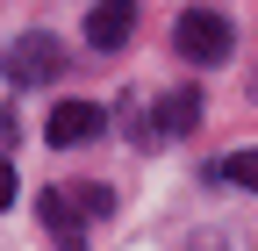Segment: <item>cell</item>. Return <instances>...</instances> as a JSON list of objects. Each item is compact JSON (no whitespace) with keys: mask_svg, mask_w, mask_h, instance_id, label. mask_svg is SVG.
Here are the masks:
<instances>
[{"mask_svg":"<svg viewBox=\"0 0 258 251\" xmlns=\"http://www.w3.org/2000/svg\"><path fill=\"white\" fill-rule=\"evenodd\" d=\"M79 201H86V215H108V208H115L108 186H79Z\"/></svg>","mask_w":258,"mask_h":251,"instance_id":"cell-8","label":"cell"},{"mask_svg":"<svg viewBox=\"0 0 258 251\" xmlns=\"http://www.w3.org/2000/svg\"><path fill=\"white\" fill-rule=\"evenodd\" d=\"M8 201H15V165L0 158V208H8Z\"/></svg>","mask_w":258,"mask_h":251,"instance_id":"cell-9","label":"cell"},{"mask_svg":"<svg viewBox=\"0 0 258 251\" xmlns=\"http://www.w3.org/2000/svg\"><path fill=\"white\" fill-rule=\"evenodd\" d=\"M129 36H137V0H101L86 15V43L93 50H122Z\"/></svg>","mask_w":258,"mask_h":251,"instance_id":"cell-4","label":"cell"},{"mask_svg":"<svg viewBox=\"0 0 258 251\" xmlns=\"http://www.w3.org/2000/svg\"><path fill=\"white\" fill-rule=\"evenodd\" d=\"M194 122H201V93H194V86H179V93H165V101H158L151 137H186Z\"/></svg>","mask_w":258,"mask_h":251,"instance_id":"cell-6","label":"cell"},{"mask_svg":"<svg viewBox=\"0 0 258 251\" xmlns=\"http://www.w3.org/2000/svg\"><path fill=\"white\" fill-rule=\"evenodd\" d=\"M101 130H108V115L93 108V101H57V108H50V122H43V137H50L57 151H72V144L101 137Z\"/></svg>","mask_w":258,"mask_h":251,"instance_id":"cell-3","label":"cell"},{"mask_svg":"<svg viewBox=\"0 0 258 251\" xmlns=\"http://www.w3.org/2000/svg\"><path fill=\"white\" fill-rule=\"evenodd\" d=\"M57 72H64V43L43 36V29L8 50V79H15V86H43V79H57Z\"/></svg>","mask_w":258,"mask_h":251,"instance_id":"cell-2","label":"cell"},{"mask_svg":"<svg viewBox=\"0 0 258 251\" xmlns=\"http://www.w3.org/2000/svg\"><path fill=\"white\" fill-rule=\"evenodd\" d=\"M215 179H237V186H251V194H258V144H251V151H230V158L215 165Z\"/></svg>","mask_w":258,"mask_h":251,"instance_id":"cell-7","label":"cell"},{"mask_svg":"<svg viewBox=\"0 0 258 251\" xmlns=\"http://www.w3.org/2000/svg\"><path fill=\"white\" fill-rule=\"evenodd\" d=\"M36 208H43V230L57 237V251H86V223H79V208H72V194H64V186H50Z\"/></svg>","mask_w":258,"mask_h":251,"instance_id":"cell-5","label":"cell"},{"mask_svg":"<svg viewBox=\"0 0 258 251\" xmlns=\"http://www.w3.org/2000/svg\"><path fill=\"white\" fill-rule=\"evenodd\" d=\"M172 43L194 57V65H222V57H230V22H222L215 8H194V15H179Z\"/></svg>","mask_w":258,"mask_h":251,"instance_id":"cell-1","label":"cell"}]
</instances>
